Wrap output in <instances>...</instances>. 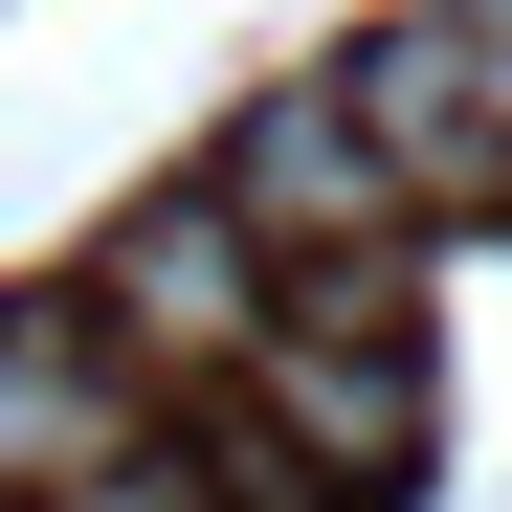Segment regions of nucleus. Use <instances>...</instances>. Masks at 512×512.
<instances>
[{"label": "nucleus", "instance_id": "f03ea898", "mask_svg": "<svg viewBox=\"0 0 512 512\" xmlns=\"http://www.w3.org/2000/svg\"><path fill=\"white\" fill-rule=\"evenodd\" d=\"M201 201L245 223V268H268V290H290V268H379V245L423 223V201L379 179V134L334 112V90H268V112L201 156Z\"/></svg>", "mask_w": 512, "mask_h": 512}, {"label": "nucleus", "instance_id": "7ed1b4c3", "mask_svg": "<svg viewBox=\"0 0 512 512\" xmlns=\"http://www.w3.org/2000/svg\"><path fill=\"white\" fill-rule=\"evenodd\" d=\"M334 112L379 134L401 201H512V134H490V90H468V23H446V0H401V23L334 67Z\"/></svg>", "mask_w": 512, "mask_h": 512}, {"label": "nucleus", "instance_id": "39448f33", "mask_svg": "<svg viewBox=\"0 0 512 512\" xmlns=\"http://www.w3.org/2000/svg\"><path fill=\"white\" fill-rule=\"evenodd\" d=\"M45 512H245V468H201V446H112L90 490H45Z\"/></svg>", "mask_w": 512, "mask_h": 512}, {"label": "nucleus", "instance_id": "20e7f679", "mask_svg": "<svg viewBox=\"0 0 512 512\" xmlns=\"http://www.w3.org/2000/svg\"><path fill=\"white\" fill-rule=\"evenodd\" d=\"M112 446H134V379L90 357V312H0V512L90 490Z\"/></svg>", "mask_w": 512, "mask_h": 512}, {"label": "nucleus", "instance_id": "f257e3e1", "mask_svg": "<svg viewBox=\"0 0 512 512\" xmlns=\"http://www.w3.org/2000/svg\"><path fill=\"white\" fill-rule=\"evenodd\" d=\"M67 312H90V357H112V379H245L290 290L245 268V223L179 179V201H134V223L90 245V290H67Z\"/></svg>", "mask_w": 512, "mask_h": 512}]
</instances>
